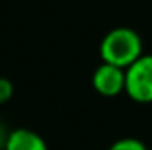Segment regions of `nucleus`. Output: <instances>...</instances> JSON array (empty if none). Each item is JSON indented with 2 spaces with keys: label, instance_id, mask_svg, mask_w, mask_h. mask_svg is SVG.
<instances>
[{
  "label": "nucleus",
  "instance_id": "20e7f679",
  "mask_svg": "<svg viewBox=\"0 0 152 150\" xmlns=\"http://www.w3.org/2000/svg\"><path fill=\"white\" fill-rule=\"evenodd\" d=\"M4 150H48V145L36 131L20 127L7 134Z\"/></svg>",
  "mask_w": 152,
  "mask_h": 150
},
{
  "label": "nucleus",
  "instance_id": "39448f33",
  "mask_svg": "<svg viewBox=\"0 0 152 150\" xmlns=\"http://www.w3.org/2000/svg\"><path fill=\"white\" fill-rule=\"evenodd\" d=\"M108 150H149L147 145L142 141V140H136V138H122V140H117L115 143H112Z\"/></svg>",
  "mask_w": 152,
  "mask_h": 150
},
{
  "label": "nucleus",
  "instance_id": "423d86ee",
  "mask_svg": "<svg viewBox=\"0 0 152 150\" xmlns=\"http://www.w3.org/2000/svg\"><path fill=\"white\" fill-rule=\"evenodd\" d=\"M12 94H14V87H12L11 79L0 78V106L5 104V103H9L11 97H12Z\"/></svg>",
  "mask_w": 152,
  "mask_h": 150
},
{
  "label": "nucleus",
  "instance_id": "f03ea898",
  "mask_svg": "<svg viewBox=\"0 0 152 150\" xmlns=\"http://www.w3.org/2000/svg\"><path fill=\"white\" fill-rule=\"evenodd\" d=\"M126 94L138 104L152 103V55H142L126 69Z\"/></svg>",
  "mask_w": 152,
  "mask_h": 150
},
{
  "label": "nucleus",
  "instance_id": "f257e3e1",
  "mask_svg": "<svg viewBox=\"0 0 152 150\" xmlns=\"http://www.w3.org/2000/svg\"><path fill=\"white\" fill-rule=\"evenodd\" d=\"M143 55V42L136 30L129 27H117L104 34L99 44V57L103 62L127 69Z\"/></svg>",
  "mask_w": 152,
  "mask_h": 150
},
{
  "label": "nucleus",
  "instance_id": "7ed1b4c3",
  "mask_svg": "<svg viewBox=\"0 0 152 150\" xmlns=\"http://www.w3.org/2000/svg\"><path fill=\"white\" fill-rule=\"evenodd\" d=\"M92 87L103 97H115L126 92V69L103 62L92 74Z\"/></svg>",
  "mask_w": 152,
  "mask_h": 150
},
{
  "label": "nucleus",
  "instance_id": "0eeeda50",
  "mask_svg": "<svg viewBox=\"0 0 152 150\" xmlns=\"http://www.w3.org/2000/svg\"><path fill=\"white\" fill-rule=\"evenodd\" d=\"M7 134H9V133H5L4 125L0 124V150H4V147H5V140H7Z\"/></svg>",
  "mask_w": 152,
  "mask_h": 150
}]
</instances>
